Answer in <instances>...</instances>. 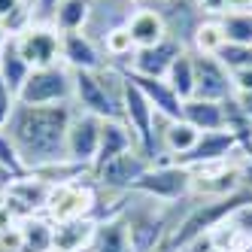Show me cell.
<instances>
[{
	"label": "cell",
	"mask_w": 252,
	"mask_h": 252,
	"mask_svg": "<svg viewBox=\"0 0 252 252\" xmlns=\"http://www.w3.org/2000/svg\"><path fill=\"white\" fill-rule=\"evenodd\" d=\"M103 122L106 119H97V116L82 113V110L73 113V119H70V131H67V161L92 170L94 158H97V149H100Z\"/></svg>",
	"instance_id": "ba28073f"
},
{
	"label": "cell",
	"mask_w": 252,
	"mask_h": 252,
	"mask_svg": "<svg viewBox=\"0 0 252 252\" xmlns=\"http://www.w3.org/2000/svg\"><path fill=\"white\" fill-rule=\"evenodd\" d=\"M15 103H19V97H15V94L9 92V85L0 79V131L6 128V122H9V116H12V110H15Z\"/></svg>",
	"instance_id": "1f68e13d"
},
{
	"label": "cell",
	"mask_w": 252,
	"mask_h": 252,
	"mask_svg": "<svg viewBox=\"0 0 252 252\" xmlns=\"http://www.w3.org/2000/svg\"><path fill=\"white\" fill-rule=\"evenodd\" d=\"M12 40L31 70L61 64V31H55L46 22H31L25 31L12 33Z\"/></svg>",
	"instance_id": "52a82bcc"
},
{
	"label": "cell",
	"mask_w": 252,
	"mask_h": 252,
	"mask_svg": "<svg viewBox=\"0 0 252 252\" xmlns=\"http://www.w3.org/2000/svg\"><path fill=\"white\" fill-rule=\"evenodd\" d=\"M191 179H194L191 167H183L176 161H155L137 179L134 191L152 197V201H161V204H176L191 194Z\"/></svg>",
	"instance_id": "277c9868"
},
{
	"label": "cell",
	"mask_w": 252,
	"mask_h": 252,
	"mask_svg": "<svg viewBox=\"0 0 252 252\" xmlns=\"http://www.w3.org/2000/svg\"><path fill=\"white\" fill-rule=\"evenodd\" d=\"M92 249L94 252H137L134 243H131L128 222H125L122 213H113V216L97 219V231H94Z\"/></svg>",
	"instance_id": "ac0fdd59"
},
{
	"label": "cell",
	"mask_w": 252,
	"mask_h": 252,
	"mask_svg": "<svg viewBox=\"0 0 252 252\" xmlns=\"http://www.w3.org/2000/svg\"><path fill=\"white\" fill-rule=\"evenodd\" d=\"M128 149H137L134 131H131L122 119H106V122H103V131H100V149H97V158H94L92 170H97L100 164H106L110 158L128 152Z\"/></svg>",
	"instance_id": "d6986e66"
},
{
	"label": "cell",
	"mask_w": 252,
	"mask_h": 252,
	"mask_svg": "<svg viewBox=\"0 0 252 252\" xmlns=\"http://www.w3.org/2000/svg\"><path fill=\"white\" fill-rule=\"evenodd\" d=\"M6 207V186H0V210Z\"/></svg>",
	"instance_id": "f35d334b"
},
{
	"label": "cell",
	"mask_w": 252,
	"mask_h": 252,
	"mask_svg": "<svg viewBox=\"0 0 252 252\" xmlns=\"http://www.w3.org/2000/svg\"><path fill=\"white\" fill-rule=\"evenodd\" d=\"M152 252H179V249H176V246H173L170 240H161V243H158V246H155Z\"/></svg>",
	"instance_id": "8d00e7d4"
},
{
	"label": "cell",
	"mask_w": 252,
	"mask_h": 252,
	"mask_svg": "<svg viewBox=\"0 0 252 252\" xmlns=\"http://www.w3.org/2000/svg\"><path fill=\"white\" fill-rule=\"evenodd\" d=\"M222 46H225V31H222L219 19H204L194 31L191 52H197V55H219Z\"/></svg>",
	"instance_id": "484cf974"
},
{
	"label": "cell",
	"mask_w": 252,
	"mask_h": 252,
	"mask_svg": "<svg viewBox=\"0 0 252 252\" xmlns=\"http://www.w3.org/2000/svg\"><path fill=\"white\" fill-rule=\"evenodd\" d=\"M31 0H0V28L6 33H19L31 25Z\"/></svg>",
	"instance_id": "83f0119b"
},
{
	"label": "cell",
	"mask_w": 252,
	"mask_h": 252,
	"mask_svg": "<svg viewBox=\"0 0 252 252\" xmlns=\"http://www.w3.org/2000/svg\"><path fill=\"white\" fill-rule=\"evenodd\" d=\"M97 210V189L92 179H79V183H67V186H52L46 216L52 222H67V219H94Z\"/></svg>",
	"instance_id": "5b68a950"
},
{
	"label": "cell",
	"mask_w": 252,
	"mask_h": 252,
	"mask_svg": "<svg viewBox=\"0 0 252 252\" xmlns=\"http://www.w3.org/2000/svg\"><path fill=\"white\" fill-rule=\"evenodd\" d=\"M88 9H92V0H55L52 15H49V25L55 31H61V33L82 31L85 22H88Z\"/></svg>",
	"instance_id": "603a6c76"
},
{
	"label": "cell",
	"mask_w": 252,
	"mask_h": 252,
	"mask_svg": "<svg viewBox=\"0 0 252 252\" xmlns=\"http://www.w3.org/2000/svg\"><path fill=\"white\" fill-rule=\"evenodd\" d=\"M128 33H131L137 49H149V46H155L167 37L164 19H161V12L155 9V3H137L134 15L128 19Z\"/></svg>",
	"instance_id": "2e32d148"
},
{
	"label": "cell",
	"mask_w": 252,
	"mask_h": 252,
	"mask_svg": "<svg viewBox=\"0 0 252 252\" xmlns=\"http://www.w3.org/2000/svg\"><path fill=\"white\" fill-rule=\"evenodd\" d=\"M246 155L252 158V134H249V146H246Z\"/></svg>",
	"instance_id": "ab89813d"
},
{
	"label": "cell",
	"mask_w": 252,
	"mask_h": 252,
	"mask_svg": "<svg viewBox=\"0 0 252 252\" xmlns=\"http://www.w3.org/2000/svg\"><path fill=\"white\" fill-rule=\"evenodd\" d=\"M61 64H67L70 70H100L110 61L100 43H94L85 31H70L61 33Z\"/></svg>",
	"instance_id": "5bb4252c"
},
{
	"label": "cell",
	"mask_w": 252,
	"mask_h": 252,
	"mask_svg": "<svg viewBox=\"0 0 252 252\" xmlns=\"http://www.w3.org/2000/svg\"><path fill=\"white\" fill-rule=\"evenodd\" d=\"M134 3H149V0H134Z\"/></svg>",
	"instance_id": "7bdbcfd3"
},
{
	"label": "cell",
	"mask_w": 252,
	"mask_h": 252,
	"mask_svg": "<svg viewBox=\"0 0 252 252\" xmlns=\"http://www.w3.org/2000/svg\"><path fill=\"white\" fill-rule=\"evenodd\" d=\"M231 100H234V106H237V110L252 122V92H234Z\"/></svg>",
	"instance_id": "e575fe53"
},
{
	"label": "cell",
	"mask_w": 252,
	"mask_h": 252,
	"mask_svg": "<svg viewBox=\"0 0 252 252\" xmlns=\"http://www.w3.org/2000/svg\"><path fill=\"white\" fill-rule=\"evenodd\" d=\"M73 113L76 103H55V106L15 103L3 134L12 140L28 173L67 161V131Z\"/></svg>",
	"instance_id": "6da1fadb"
},
{
	"label": "cell",
	"mask_w": 252,
	"mask_h": 252,
	"mask_svg": "<svg viewBox=\"0 0 252 252\" xmlns=\"http://www.w3.org/2000/svg\"><path fill=\"white\" fill-rule=\"evenodd\" d=\"M179 119H186L189 125H194L201 134L207 131H225L228 122H225V103L219 100H201V97H189L183 100V113Z\"/></svg>",
	"instance_id": "ffe728a7"
},
{
	"label": "cell",
	"mask_w": 252,
	"mask_h": 252,
	"mask_svg": "<svg viewBox=\"0 0 252 252\" xmlns=\"http://www.w3.org/2000/svg\"><path fill=\"white\" fill-rule=\"evenodd\" d=\"M194 55V97L201 100H231L234 97V82H231V70L216 58V55Z\"/></svg>",
	"instance_id": "8fae6325"
},
{
	"label": "cell",
	"mask_w": 252,
	"mask_h": 252,
	"mask_svg": "<svg viewBox=\"0 0 252 252\" xmlns=\"http://www.w3.org/2000/svg\"><path fill=\"white\" fill-rule=\"evenodd\" d=\"M237 234H246V237H252V197H246L243 204H237L231 213H228V219H225Z\"/></svg>",
	"instance_id": "f546056e"
},
{
	"label": "cell",
	"mask_w": 252,
	"mask_h": 252,
	"mask_svg": "<svg viewBox=\"0 0 252 252\" xmlns=\"http://www.w3.org/2000/svg\"><path fill=\"white\" fill-rule=\"evenodd\" d=\"M149 167H152V158H146L140 149H128V152L110 158L106 164H100L97 170H92V183L103 191L125 194V191H134L137 179Z\"/></svg>",
	"instance_id": "8992f818"
},
{
	"label": "cell",
	"mask_w": 252,
	"mask_h": 252,
	"mask_svg": "<svg viewBox=\"0 0 252 252\" xmlns=\"http://www.w3.org/2000/svg\"><path fill=\"white\" fill-rule=\"evenodd\" d=\"M219 25L225 31V43L252 46V12H222Z\"/></svg>",
	"instance_id": "4316f807"
},
{
	"label": "cell",
	"mask_w": 252,
	"mask_h": 252,
	"mask_svg": "<svg viewBox=\"0 0 252 252\" xmlns=\"http://www.w3.org/2000/svg\"><path fill=\"white\" fill-rule=\"evenodd\" d=\"M0 167H6L12 176H25L28 170H25V164H22V158H19V152H15V146H12V140L0 131Z\"/></svg>",
	"instance_id": "4dcf8cb0"
},
{
	"label": "cell",
	"mask_w": 252,
	"mask_h": 252,
	"mask_svg": "<svg viewBox=\"0 0 252 252\" xmlns=\"http://www.w3.org/2000/svg\"><path fill=\"white\" fill-rule=\"evenodd\" d=\"M125 76H128L143 94H146V100L155 106V113H164L170 119H179V113H183V100L176 97V92L167 85V79H149V76L128 73V70H125Z\"/></svg>",
	"instance_id": "44dd1931"
},
{
	"label": "cell",
	"mask_w": 252,
	"mask_h": 252,
	"mask_svg": "<svg viewBox=\"0 0 252 252\" xmlns=\"http://www.w3.org/2000/svg\"><path fill=\"white\" fill-rule=\"evenodd\" d=\"M152 3H170V0H152Z\"/></svg>",
	"instance_id": "b9f144b4"
},
{
	"label": "cell",
	"mask_w": 252,
	"mask_h": 252,
	"mask_svg": "<svg viewBox=\"0 0 252 252\" xmlns=\"http://www.w3.org/2000/svg\"><path fill=\"white\" fill-rule=\"evenodd\" d=\"M94 231H97V219H92V216L55 222V231H52V252H79L85 246H92Z\"/></svg>",
	"instance_id": "e0dca14e"
},
{
	"label": "cell",
	"mask_w": 252,
	"mask_h": 252,
	"mask_svg": "<svg viewBox=\"0 0 252 252\" xmlns=\"http://www.w3.org/2000/svg\"><path fill=\"white\" fill-rule=\"evenodd\" d=\"M219 58L228 70H243V67H252V46H237V43H225Z\"/></svg>",
	"instance_id": "f1b7e54d"
},
{
	"label": "cell",
	"mask_w": 252,
	"mask_h": 252,
	"mask_svg": "<svg viewBox=\"0 0 252 252\" xmlns=\"http://www.w3.org/2000/svg\"><path fill=\"white\" fill-rule=\"evenodd\" d=\"M155 9L161 12V19H164L167 37L176 40L183 49H191L194 31H197V25L204 22V15H201V9L194 6V0H170V3H155Z\"/></svg>",
	"instance_id": "4fadbf2b"
},
{
	"label": "cell",
	"mask_w": 252,
	"mask_h": 252,
	"mask_svg": "<svg viewBox=\"0 0 252 252\" xmlns=\"http://www.w3.org/2000/svg\"><path fill=\"white\" fill-rule=\"evenodd\" d=\"M28 76H31V67H28V61L19 55V46H15L12 33H9L6 43H3V49H0V79H3V82L9 85V92L19 97L22 85L28 82Z\"/></svg>",
	"instance_id": "7402d4cb"
},
{
	"label": "cell",
	"mask_w": 252,
	"mask_h": 252,
	"mask_svg": "<svg viewBox=\"0 0 252 252\" xmlns=\"http://www.w3.org/2000/svg\"><path fill=\"white\" fill-rule=\"evenodd\" d=\"M73 103L76 110L97 119L125 116V70L106 64L100 70H73Z\"/></svg>",
	"instance_id": "7a4b0ae2"
},
{
	"label": "cell",
	"mask_w": 252,
	"mask_h": 252,
	"mask_svg": "<svg viewBox=\"0 0 252 252\" xmlns=\"http://www.w3.org/2000/svg\"><path fill=\"white\" fill-rule=\"evenodd\" d=\"M194 6L201 9L204 19H219L225 12V0H194Z\"/></svg>",
	"instance_id": "d6a6232c"
},
{
	"label": "cell",
	"mask_w": 252,
	"mask_h": 252,
	"mask_svg": "<svg viewBox=\"0 0 252 252\" xmlns=\"http://www.w3.org/2000/svg\"><path fill=\"white\" fill-rule=\"evenodd\" d=\"M19 103H31V106L73 103V70L67 64H52V67L31 70L28 82L19 92Z\"/></svg>",
	"instance_id": "3957f363"
},
{
	"label": "cell",
	"mask_w": 252,
	"mask_h": 252,
	"mask_svg": "<svg viewBox=\"0 0 252 252\" xmlns=\"http://www.w3.org/2000/svg\"><path fill=\"white\" fill-rule=\"evenodd\" d=\"M231 82H234V92H252V67L231 70Z\"/></svg>",
	"instance_id": "836d02e7"
},
{
	"label": "cell",
	"mask_w": 252,
	"mask_h": 252,
	"mask_svg": "<svg viewBox=\"0 0 252 252\" xmlns=\"http://www.w3.org/2000/svg\"><path fill=\"white\" fill-rule=\"evenodd\" d=\"M228 158H249V155L243 152L240 140L225 128V131H207V134H201V140L194 143V149L189 155H183V158H176V164L197 170V167L219 164V161H228Z\"/></svg>",
	"instance_id": "9c48e42d"
},
{
	"label": "cell",
	"mask_w": 252,
	"mask_h": 252,
	"mask_svg": "<svg viewBox=\"0 0 252 252\" xmlns=\"http://www.w3.org/2000/svg\"><path fill=\"white\" fill-rule=\"evenodd\" d=\"M179 52H183V46L176 40H170V37H164L161 43H155L149 49H137L131 64H128V73L149 76V79H164L170 64L179 58Z\"/></svg>",
	"instance_id": "9a60e30c"
},
{
	"label": "cell",
	"mask_w": 252,
	"mask_h": 252,
	"mask_svg": "<svg viewBox=\"0 0 252 252\" xmlns=\"http://www.w3.org/2000/svg\"><path fill=\"white\" fill-rule=\"evenodd\" d=\"M79 252H94V249H92V246H85V249H79Z\"/></svg>",
	"instance_id": "60d3db41"
},
{
	"label": "cell",
	"mask_w": 252,
	"mask_h": 252,
	"mask_svg": "<svg viewBox=\"0 0 252 252\" xmlns=\"http://www.w3.org/2000/svg\"><path fill=\"white\" fill-rule=\"evenodd\" d=\"M164 79H167V85L176 92L179 100L194 97V55H191V49L179 52V58L170 64V70H167Z\"/></svg>",
	"instance_id": "d4e9b609"
},
{
	"label": "cell",
	"mask_w": 252,
	"mask_h": 252,
	"mask_svg": "<svg viewBox=\"0 0 252 252\" xmlns=\"http://www.w3.org/2000/svg\"><path fill=\"white\" fill-rule=\"evenodd\" d=\"M137 3L134 0H92V9H88V22H85V33L94 43H103L106 33H113L116 28H125L128 19L134 15Z\"/></svg>",
	"instance_id": "7c38bea8"
},
{
	"label": "cell",
	"mask_w": 252,
	"mask_h": 252,
	"mask_svg": "<svg viewBox=\"0 0 252 252\" xmlns=\"http://www.w3.org/2000/svg\"><path fill=\"white\" fill-rule=\"evenodd\" d=\"M225 12H252V0H225Z\"/></svg>",
	"instance_id": "d590c367"
},
{
	"label": "cell",
	"mask_w": 252,
	"mask_h": 252,
	"mask_svg": "<svg viewBox=\"0 0 252 252\" xmlns=\"http://www.w3.org/2000/svg\"><path fill=\"white\" fill-rule=\"evenodd\" d=\"M22 237H25V252H52V231H55V222L49 219L46 213L28 216V219L19 222Z\"/></svg>",
	"instance_id": "cb8c5ba5"
},
{
	"label": "cell",
	"mask_w": 252,
	"mask_h": 252,
	"mask_svg": "<svg viewBox=\"0 0 252 252\" xmlns=\"http://www.w3.org/2000/svg\"><path fill=\"white\" fill-rule=\"evenodd\" d=\"M122 122L128 125L137 137V149L155 161V143H152V122H155V106L146 100V94L125 76V116Z\"/></svg>",
	"instance_id": "30bf717a"
},
{
	"label": "cell",
	"mask_w": 252,
	"mask_h": 252,
	"mask_svg": "<svg viewBox=\"0 0 252 252\" xmlns=\"http://www.w3.org/2000/svg\"><path fill=\"white\" fill-rule=\"evenodd\" d=\"M12 179H15V176H12V173H9L6 167H0V186H9Z\"/></svg>",
	"instance_id": "74e56055"
}]
</instances>
